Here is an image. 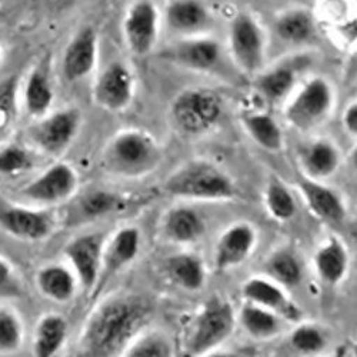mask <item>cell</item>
I'll return each mask as SVG.
<instances>
[{"instance_id": "1", "label": "cell", "mask_w": 357, "mask_h": 357, "mask_svg": "<svg viewBox=\"0 0 357 357\" xmlns=\"http://www.w3.org/2000/svg\"><path fill=\"white\" fill-rule=\"evenodd\" d=\"M152 305L136 294L116 296L89 316L79 339L82 356H121L151 320Z\"/></svg>"}, {"instance_id": "2", "label": "cell", "mask_w": 357, "mask_h": 357, "mask_svg": "<svg viewBox=\"0 0 357 357\" xmlns=\"http://www.w3.org/2000/svg\"><path fill=\"white\" fill-rule=\"evenodd\" d=\"M160 162L162 153L158 143L140 130L117 133L102 153V167L106 173L126 178L151 174Z\"/></svg>"}, {"instance_id": "3", "label": "cell", "mask_w": 357, "mask_h": 357, "mask_svg": "<svg viewBox=\"0 0 357 357\" xmlns=\"http://www.w3.org/2000/svg\"><path fill=\"white\" fill-rule=\"evenodd\" d=\"M165 189L172 196L200 200H226L236 196L231 178L204 162H195L177 170L167 178Z\"/></svg>"}, {"instance_id": "4", "label": "cell", "mask_w": 357, "mask_h": 357, "mask_svg": "<svg viewBox=\"0 0 357 357\" xmlns=\"http://www.w3.org/2000/svg\"><path fill=\"white\" fill-rule=\"evenodd\" d=\"M222 99L211 89H188L172 105V116L177 128L188 135L211 130L222 116Z\"/></svg>"}, {"instance_id": "5", "label": "cell", "mask_w": 357, "mask_h": 357, "mask_svg": "<svg viewBox=\"0 0 357 357\" xmlns=\"http://www.w3.org/2000/svg\"><path fill=\"white\" fill-rule=\"evenodd\" d=\"M234 326L236 319L231 306L220 299L209 301L195 320L188 343V356H200L218 347L231 336Z\"/></svg>"}, {"instance_id": "6", "label": "cell", "mask_w": 357, "mask_h": 357, "mask_svg": "<svg viewBox=\"0 0 357 357\" xmlns=\"http://www.w3.org/2000/svg\"><path fill=\"white\" fill-rule=\"evenodd\" d=\"M333 106V89L323 77H313L289 103L284 110L287 122L301 130L320 125Z\"/></svg>"}, {"instance_id": "7", "label": "cell", "mask_w": 357, "mask_h": 357, "mask_svg": "<svg viewBox=\"0 0 357 357\" xmlns=\"http://www.w3.org/2000/svg\"><path fill=\"white\" fill-rule=\"evenodd\" d=\"M82 125L77 109H62L45 114L31 129V139L36 147L49 155H61L72 144Z\"/></svg>"}, {"instance_id": "8", "label": "cell", "mask_w": 357, "mask_h": 357, "mask_svg": "<svg viewBox=\"0 0 357 357\" xmlns=\"http://www.w3.org/2000/svg\"><path fill=\"white\" fill-rule=\"evenodd\" d=\"M230 49L245 72L256 73L264 62V33L249 13H239L230 23Z\"/></svg>"}, {"instance_id": "9", "label": "cell", "mask_w": 357, "mask_h": 357, "mask_svg": "<svg viewBox=\"0 0 357 357\" xmlns=\"http://www.w3.org/2000/svg\"><path fill=\"white\" fill-rule=\"evenodd\" d=\"M159 35V12L152 0H137L123 19V36L129 50L146 56L153 50Z\"/></svg>"}, {"instance_id": "10", "label": "cell", "mask_w": 357, "mask_h": 357, "mask_svg": "<svg viewBox=\"0 0 357 357\" xmlns=\"http://www.w3.org/2000/svg\"><path fill=\"white\" fill-rule=\"evenodd\" d=\"M76 170L66 163H56L22 189V196L42 204H56L70 199L77 190Z\"/></svg>"}, {"instance_id": "11", "label": "cell", "mask_w": 357, "mask_h": 357, "mask_svg": "<svg viewBox=\"0 0 357 357\" xmlns=\"http://www.w3.org/2000/svg\"><path fill=\"white\" fill-rule=\"evenodd\" d=\"M103 249L105 236L102 233L82 234L65 248L68 260L83 289L87 291H92L100 280Z\"/></svg>"}, {"instance_id": "12", "label": "cell", "mask_w": 357, "mask_h": 357, "mask_svg": "<svg viewBox=\"0 0 357 357\" xmlns=\"http://www.w3.org/2000/svg\"><path fill=\"white\" fill-rule=\"evenodd\" d=\"M0 229L15 239L40 242L53 231V219L46 211L0 203Z\"/></svg>"}, {"instance_id": "13", "label": "cell", "mask_w": 357, "mask_h": 357, "mask_svg": "<svg viewBox=\"0 0 357 357\" xmlns=\"http://www.w3.org/2000/svg\"><path fill=\"white\" fill-rule=\"evenodd\" d=\"M135 96V77L130 69L121 63H110L98 77L93 86L96 105L109 112L126 109Z\"/></svg>"}, {"instance_id": "14", "label": "cell", "mask_w": 357, "mask_h": 357, "mask_svg": "<svg viewBox=\"0 0 357 357\" xmlns=\"http://www.w3.org/2000/svg\"><path fill=\"white\" fill-rule=\"evenodd\" d=\"M98 61V33L86 26L73 36L65 49L62 70L68 82H79L92 73Z\"/></svg>"}, {"instance_id": "15", "label": "cell", "mask_w": 357, "mask_h": 357, "mask_svg": "<svg viewBox=\"0 0 357 357\" xmlns=\"http://www.w3.org/2000/svg\"><path fill=\"white\" fill-rule=\"evenodd\" d=\"M256 243V233L248 223H237L227 229L216 245L215 267L218 272H226L242 264Z\"/></svg>"}, {"instance_id": "16", "label": "cell", "mask_w": 357, "mask_h": 357, "mask_svg": "<svg viewBox=\"0 0 357 357\" xmlns=\"http://www.w3.org/2000/svg\"><path fill=\"white\" fill-rule=\"evenodd\" d=\"M140 249V231L139 229L129 226L122 227L103 249L102 275L110 278L112 275L122 271L125 266L130 264L139 255Z\"/></svg>"}, {"instance_id": "17", "label": "cell", "mask_w": 357, "mask_h": 357, "mask_svg": "<svg viewBox=\"0 0 357 357\" xmlns=\"http://www.w3.org/2000/svg\"><path fill=\"white\" fill-rule=\"evenodd\" d=\"M166 22L178 33H197L211 26L212 17L202 0H170L166 8Z\"/></svg>"}, {"instance_id": "18", "label": "cell", "mask_w": 357, "mask_h": 357, "mask_svg": "<svg viewBox=\"0 0 357 357\" xmlns=\"http://www.w3.org/2000/svg\"><path fill=\"white\" fill-rule=\"evenodd\" d=\"M243 296L253 305L276 312L289 320H297L301 316L299 307L287 299L284 291L267 280L259 278L248 280L243 286Z\"/></svg>"}, {"instance_id": "19", "label": "cell", "mask_w": 357, "mask_h": 357, "mask_svg": "<svg viewBox=\"0 0 357 357\" xmlns=\"http://www.w3.org/2000/svg\"><path fill=\"white\" fill-rule=\"evenodd\" d=\"M172 56L176 62L195 69V70H211L220 59V45L212 39H190L178 43Z\"/></svg>"}, {"instance_id": "20", "label": "cell", "mask_w": 357, "mask_h": 357, "mask_svg": "<svg viewBox=\"0 0 357 357\" xmlns=\"http://www.w3.org/2000/svg\"><path fill=\"white\" fill-rule=\"evenodd\" d=\"M36 284L40 293L56 303H66L76 293L75 275L65 266L52 264L39 271Z\"/></svg>"}, {"instance_id": "21", "label": "cell", "mask_w": 357, "mask_h": 357, "mask_svg": "<svg viewBox=\"0 0 357 357\" xmlns=\"http://www.w3.org/2000/svg\"><path fill=\"white\" fill-rule=\"evenodd\" d=\"M54 100L53 87L46 68L39 66L32 70L24 83L23 103L26 112L33 117H43L47 114Z\"/></svg>"}, {"instance_id": "22", "label": "cell", "mask_w": 357, "mask_h": 357, "mask_svg": "<svg viewBox=\"0 0 357 357\" xmlns=\"http://www.w3.org/2000/svg\"><path fill=\"white\" fill-rule=\"evenodd\" d=\"M301 190L305 196L307 207L317 218L335 223L344 219V204L336 192L312 181L302 182Z\"/></svg>"}, {"instance_id": "23", "label": "cell", "mask_w": 357, "mask_h": 357, "mask_svg": "<svg viewBox=\"0 0 357 357\" xmlns=\"http://www.w3.org/2000/svg\"><path fill=\"white\" fill-rule=\"evenodd\" d=\"M68 337V321L63 316L49 313L36 324L33 351L38 357H52L62 349Z\"/></svg>"}, {"instance_id": "24", "label": "cell", "mask_w": 357, "mask_h": 357, "mask_svg": "<svg viewBox=\"0 0 357 357\" xmlns=\"http://www.w3.org/2000/svg\"><path fill=\"white\" fill-rule=\"evenodd\" d=\"M347 252L343 243L331 237L323 248H320L314 256V264L319 276L329 284H337L347 272Z\"/></svg>"}, {"instance_id": "25", "label": "cell", "mask_w": 357, "mask_h": 357, "mask_svg": "<svg viewBox=\"0 0 357 357\" xmlns=\"http://www.w3.org/2000/svg\"><path fill=\"white\" fill-rule=\"evenodd\" d=\"M165 231L169 239L176 243H192L203 234L204 223L195 211L181 207L167 215Z\"/></svg>"}, {"instance_id": "26", "label": "cell", "mask_w": 357, "mask_h": 357, "mask_svg": "<svg viewBox=\"0 0 357 357\" xmlns=\"http://www.w3.org/2000/svg\"><path fill=\"white\" fill-rule=\"evenodd\" d=\"M166 273L181 287L199 290L204 283V269L202 261L192 255H177L166 260Z\"/></svg>"}, {"instance_id": "27", "label": "cell", "mask_w": 357, "mask_h": 357, "mask_svg": "<svg viewBox=\"0 0 357 357\" xmlns=\"http://www.w3.org/2000/svg\"><path fill=\"white\" fill-rule=\"evenodd\" d=\"M276 32L283 42L305 43L314 36V22L306 10H287L278 19Z\"/></svg>"}, {"instance_id": "28", "label": "cell", "mask_w": 357, "mask_h": 357, "mask_svg": "<svg viewBox=\"0 0 357 357\" xmlns=\"http://www.w3.org/2000/svg\"><path fill=\"white\" fill-rule=\"evenodd\" d=\"M243 125L252 139L266 151L279 152L283 147V133L278 122L269 114L252 113L245 116Z\"/></svg>"}, {"instance_id": "29", "label": "cell", "mask_w": 357, "mask_h": 357, "mask_svg": "<svg viewBox=\"0 0 357 357\" xmlns=\"http://www.w3.org/2000/svg\"><path fill=\"white\" fill-rule=\"evenodd\" d=\"M340 156L337 149L329 142L312 143L303 155V165L307 173L314 178L332 176L339 167Z\"/></svg>"}, {"instance_id": "30", "label": "cell", "mask_w": 357, "mask_h": 357, "mask_svg": "<svg viewBox=\"0 0 357 357\" xmlns=\"http://www.w3.org/2000/svg\"><path fill=\"white\" fill-rule=\"evenodd\" d=\"M241 321L246 332L256 339H267L279 333L280 323L275 312L257 305H249L242 309Z\"/></svg>"}, {"instance_id": "31", "label": "cell", "mask_w": 357, "mask_h": 357, "mask_svg": "<svg viewBox=\"0 0 357 357\" xmlns=\"http://www.w3.org/2000/svg\"><path fill=\"white\" fill-rule=\"evenodd\" d=\"M296 73L289 66H279L271 72L264 73L259 79V91L261 95L272 103L284 99L294 87Z\"/></svg>"}, {"instance_id": "32", "label": "cell", "mask_w": 357, "mask_h": 357, "mask_svg": "<svg viewBox=\"0 0 357 357\" xmlns=\"http://www.w3.org/2000/svg\"><path fill=\"white\" fill-rule=\"evenodd\" d=\"M19 77L9 75L0 80V140H3L13 128L17 117Z\"/></svg>"}, {"instance_id": "33", "label": "cell", "mask_w": 357, "mask_h": 357, "mask_svg": "<svg viewBox=\"0 0 357 357\" xmlns=\"http://www.w3.org/2000/svg\"><path fill=\"white\" fill-rule=\"evenodd\" d=\"M24 337V327L16 312L0 307V354L16 353Z\"/></svg>"}, {"instance_id": "34", "label": "cell", "mask_w": 357, "mask_h": 357, "mask_svg": "<svg viewBox=\"0 0 357 357\" xmlns=\"http://www.w3.org/2000/svg\"><path fill=\"white\" fill-rule=\"evenodd\" d=\"M266 206L269 213L278 220H289L296 213V203L290 192L276 178L266 189Z\"/></svg>"}, {"instance_id": "35", "label": "cell", "mask_w": 357, "mask_h": 357, "mask_svg": "<svg viewBox=\"0 0 357 357\" xmlns=\"http://www.w3.org/2000/svg\"><path fill=\"white\" fill-rule=\"evenodd\" d=\"M267 271L284 286H296L302 280V269L299 261L289 252H278L267 263Z\"/></svg>"}, {"instance_id": "36", "label": "cell", "mask_w": 357, "mask_h": 357, "mask_svg": "<svg viewBox=\"0 0 357 357\" xmlns=\"http://www.w3.org/2000/svg\"><path fill=\"white\" fill-rule=\"evenodd\" d=\"M172 344L162 333H147L128 346L123 356L129 357H167L172 356Z\"/></svg>"}, {"instance_id": "37", "label": "cell", "mask_w": 357, "mask_h": 357, "mask_svg": "<svg viewBox=\"0 0 357 357\" xmlns=\"http://www.w3.org/2000/svg\"><path fill=\"white\" fill-rule=\"evenodd\" d=\"M31 167V155L22 146L10 143L0 149V176L20 174Z\"/></svg>"}, {"instance_id": "38", "label": "cell", "mask_w": 357, "mask_h": 357, "mask_svg": "<svg viewBox=\"0 0 357 357\" xmlns=\"http://www.w3.org/2000/svg\"><path fill=\"white\" fill-rule=\"evenodd\" d=\"M119 202H121V199L116 193L95 190L82 197L80 209L87 218H99L114 211Z\"/></svg>"}, {"instance_id": "39", "label": "cell", "mask_w": 357, "mask_h": 357, "mask_svg": "<svg viewBox=\"0 0 357 357\" xmlns=\"http://www.w3.org/2000/svg\"><path fill=\"white\" fill-rule=\"evenodd\" d=\"M290 342L296 350L302 353H319L326 344L323 333L317 327L310 324L297 327L290 337Z\"/></svg>"}, {"instance_id": "40", "label": "cell", "mask_w": 357, "mask_h": 357, "mask_svg": "<svg viewBox=\"0 0 357 357\" xmlns=\"http://www.w3.org/2000/svg\"><path fill=\"white\" fill-rule=\"evenodd\" d=\"M19 293L20 287L12 264L0 256V297H12Z\"/></svg>"}, {"instance_id": "41", "label": "cell", "mask_w": 357, "mask_h": 357, "mask_svg": "<svg viewBox=\"0 0 357 357\" xmlns=\"http://www.w3.org/2000/svg\"><path fill=\"white\" fill-rule=\"evenodd\" d=\"M343 123L349 133L356 135V132H357V105H356V102L349 105V107L346 109Z\"/></svg>"}, {"instance_id": "42", "label": "cell", "mask_w": 357, "mask_h": 357, "mask_svg": "<svg viewBox=\"0 0 357 357\" xmlns=\"http://www.w3.org/2000/svg\"><path fill=\"white\" fill-rule=\"evenodd\" d=\"M49 2H53V3H57V2H65V0H49Z\"/></svg>"}, {"instance_id": "43", "label": "cell", "mask_w": 357, "mask_h": 357, "mask_svg": "<svg viewBox=\"0 0 357 357\" xmlns=\"http://www.w3.org/2000/svg\"><path fill=\"white\" fill-rule=\"evenodd\" d=\"M0 54H2V47H0Z\"/></svg>"}]
</instances>
